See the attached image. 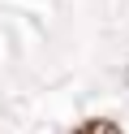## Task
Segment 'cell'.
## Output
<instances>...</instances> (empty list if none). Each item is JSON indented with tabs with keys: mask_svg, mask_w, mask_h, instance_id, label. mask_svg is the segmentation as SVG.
Returning a JSON list of instances; mask_svg holds the SVG:
<instances>
[{
	"mask_svg": "<svg viewBox=\"0 0 129 134\" xmlns=\"http://www.w3.org/2000/svg\"><path fill=\"white\" fill-rule=\"evenodd\" d=\"M73 134H125L116 121H108V117H90V121H82Z\"/></svg>",
	"mask_w": 129,
	"mask_h": 134,
	"instance_id": "6da1fadb",
	"label": "cell"
}]
</instances>
